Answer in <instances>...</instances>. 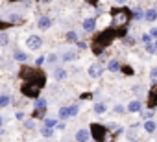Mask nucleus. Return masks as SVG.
Listing matches in <instances>:
<instances>
[{"mask_svg":"<svg viewBox=\"0 0 157 142\" xmlns=\"http://www.w3.org/2000/svg\"><path fill=\"white\" fill-rule=\"evenodd\" d=\"M37 26H39V30H48V28L52 26V19H48V17H41L39 22H37Z\"/></svg>","mask_w":157,"mask_h":142,"instance_id":"7","label":"nucleus"},{"mask_svg":"<svg viewBox=\"0 0 157 142\" xmlns=\"http://www.w3.org/2000/svg\"><path fill=\"white\" fill-rule=\"evenodd\" d=\"M68 109H70V116H76V114H78V111H80V109H78V105H70Z\"/></svg>","mask_w":157,"mask_h":142,"instance_id":"27","label":"nucleus"},{"mask_svg":"<svg viewBox=\"0 0 157 142\" xmlns=\"http://www.w3.org/2000/svg\"><path fill=\"white\" fill-rule=\"evenodd\" d=\"M78 48H82V50H83V48H87V44H85V43H78Z\"/></svg>","mask_w":157,"mask_h":142,"instance_id":"37","label":"nucleus"},{"mask_svg":"<svg viewBox=\"0 0 157 142\" xmlns=\"http://www.w3.org/2000/svg\"><path fill=\"white\" fill-rule=\"evenodd\" d=\"M54 78L61 81V80H65V78H67V72H65V70H63V68H57V70H56V72H54Z\"/></svg>","mask_w":157,"mask_h":142,"instance_id":"15","label":"nucleus"},{"mask_svg":"<svg viewBox=\"0 0 157 142\" xmlns=\"http://www.w3.org/2000/svg\"><path fill=\"white\" fill-rule=\"evenodd\" d=\"M10 21H11V22H17V21H19V15H11Z\"/></svg>","mask_w":157,"mask_h":142,"instance_id":"36","label":"nucleus"},{"mask_svg":"<svg viewBox=\"0 0 157 142\" xmlns=\"http://www.w3.org/2000/svg\"><path fill=\"white\" fill-rule=\"evenodd\" d=\"M41 2H43V4H46V2H50V0H41Z\"/></svg>","mask_w":157,"mask_h":142,"instance_id":"39","label":"nucleus"},{"mask_svg":"<svg viewBox=\"0 0 157 142\" xmlns=\"http://www.w3.org/2000/svg\"><path fill=\"white\" fill-rule=\"evenodd\" d=\"M150 35H151V39H157V28H151L150 30Z\"/></svg>","mask_w":157,"mask_h":142,"instance_id":"33","label":"nucleus"},{"mask_svg":"<svg viewBox=\"0 0 157 142\" xmlns=\"http://www.w3.org/2000/svg\"><path fill=\"white\" fill-rule=\"evenodd\" d=\"M2 122H4V118H2V116H0V125H2Z\"/></svg>","mask_w":157,"mask_h":142,"instance_id":"40","label":"nucleus"},{"mask_svg":"<svg viewBox=\"0 0 157 142\" xmlns=\"http://www.w3.org/2000/svg\"><path fill=\"white\" fill-rule=\"evenodd\" d=\"M67 41L68 43H78V33L76 32H68L67 33Z\"/></svg>","mask_w":157,"mask_h":142,"instance_id":"18","label":"nucleus"},{"mask_svg":"<svg viewBox=\"0 0 157 142\" xmlns=\"http://www.w3.org/2000/svg\"><path fill=\"white\" fill-rule=\"evenodd\" d=\"M44 63V57H37V61H35V65L39 66V65H43Z\"/></svg>","mask_w":157,"mask_h":142,"instance_id":"34","label":"nucleus"},{"mask_svg":"<svg viewBox=\"0 0 157 142\" xmlns=\"http://www.w3.org/2000/svg\"><path fill=\"white\" fill-rule=\"evenodd\" d=\"M113 39H115V32H113V30L104 32V33L96 39V43H94V52H96V54H100V52H102V48H105Z\"/></svg>","mask_w":157,"mask_h":142,"instance_id":"1","label":"nucleus"},{"mask_svg":"<svg viewBox=\"0 0 157 142\" xmlns=\"http://www.w3.org/2000/svg\"><path fill=\"white\" fill-rule=\"evenodd\" d=\"M91 131H93V135H94L96 142H104V136H105V127H102V125L94 124V125L91 127Z\"/></svg>","mask_w":157,"mask_h":142,"instance_id":"4","label":"nucleus"},{"mask_svg":"<svg viewBox=\"0 0 157 142\" xmlns=\"http://www.w3.org/2000/svg\"><path fill=\"white\" fill-rule=\"evenodd\" d=\"M94 26H96V19L89 17V19H85V21H83V30H85V32H93V30H94Z\"/></svg>","mask_w":157,"mask_h":142,"instance_id":"8","label":"nucleus"},{"mask_svg":"<svg viewBox=\"0 0 157 142\" xmlns=\"http://www.w3.org/2000/svg\"><path fill=\"white\" fill-rule=\"evenodd\" d=\"M155 127H157V125H155V122H153L151 118L144 122V131H146V133H153V131H155Z\"/></svg>","mask_w":157,"mask_h":142,"instance_id":"12","label":"nucleus"},{"mask_svg":"<svg viewBox=\"0 0 157 142\" xmlns=\"http://www.w3.org/2000/svg\"><path fill=\"white\" fill-rule=\"evenodd\" d=\"M142 41H144V43H151V35H150V32L142 35Z\"/></svg>","mask_w":157,"mask_h":142,"instance_id":"30","label":"nucleus"},{"mask_svg":"<svg viewBox=\"0 0 157 142\" xmlns=\"http://www.w3.org/2000/svg\"><path fill=\"white\" fill-rule=\"evenodd\" d=\"M26 46H28L30 50H39V48L43 46V39H41L39 35H30L28 41H26Z\"/></svg>","mask_w":157,"mask_h":142,"instance_id":"3","label":"nucleus"},{"mask_svg":"<svg viewBox=\"0 0 157 142\" xmlns=\"http://www.w3.org/2000/svg\"><path fill=\"white\" fill-rule=\"evenodd\" d=\"M115 2H117V4H126L128 0H115Z\"/></svg>","mask_w":157,"mask_h":142,"instance_id":"38","label":"nucleus"},{"mask_svg":"<svg viewBox=\"0 0 157 142\" xmlns=\"http://www.w3.org/2000/svg\"><path fill=\"white\" fill-rule=\"evenodd\" d=\"M41 133H43V136H46V138H50V136L54 135L52 127H44V129H41Z\"/></svg>","mask_w":157,"mask_h":142,"instance_id":"23","label":"nucleus"},{"mask_svg":"<svg viewBox=\"0 0 157 142\" xmlns=\"http://www.w3.org/2000/svg\"><path fill=\"white\" fill-rule=\"evenodd\" d=\"M150 78H151V80H157V66L150 70Z\"/></svg>","mask_w":157,"mask_h":142,"instance_id":"29","label":"nucleus"},{"mask_svg":"<svg viewBox=\"0 0 157 142\" xmlns=\"http://www.w3.org/2000/svg\"><path fill=\"white\" fill-rule=\"evenodd\" d=\"M140 109H142V103H140L139 100H133V102H129V105H128V111H129V113H140Z\"/></svg>","mask_w":157,"mask_h":142,"instance_id":"9","label":"nucleus"},{"mask_svg":"<svg viewBox=\"0 0 157 142\" xmlns=\"http://www.w3.org/2000/svg\"><path fill=\"white\" fill-rule=\"evenodd\" d=\"M74 57H76V55H74V54H72V52H67V54H65V55H63V61H72V59H74Z\"/></svg>","mask_w":157,"mask_h":142,"instance_id":"26","label":"nucleus"},{"mask_svg":"<svg viewBox=\"0 0 157 142\" xmlns=\"http://www.w3.org/2000/svg\"><path fill=\"white\" fill-rule=\"evenodd\" d=\"M151 116H153V111H151V109H150V111H144V113H142V118H146V120H150Z\"/></svg>","mask_w":157,"mask_h":142,"instance_id":"28","label":"nucleus"},{"mask_svg":"<svg viewBox=\"0 0 157 142\" xmlns=\"http://www.w3.org/2000/svg\"><path fill=\"white\" fill-rule=\"evenodd\" d=\"M22 92H26L28 96H37V92H39V91H37V87H35V85H33V87L26 85V87H22Z\"/></svg>","mask_w":157,"mask_h":142,"instance_id":"14","label":"nucleus"},{"mask_svg":"<svg viewBox=\"0 0 157 142\" xmlns=\"http://www.w3.org/2000/svg\"><path fill=\"white\" fill-rule=\"evenodd\" d=\"M68 116H70V109H68V107H61V109H59V118L65 120V118H68Z\"/></svg>","mask_w":157,"mask_h":142,"instance_id":"16","label":"nucleus"},{"mask_svg":"<svg viewBox=\"0 0 157 142\" xmlns=\"http://www.w3.org/2000/svg\"><path fill=\"white\" fill-rule=\"evenodd\" d=\"M44 109H46V100H44V98H37V100H35V111L41 113V111H44Z\"/></svg>","mask_w":157,"mask_h":142,"instance_id":"11","label":"nucleus"},{"mask_svg":"<svg viewBox=\"0 0 157 142\" xmlns=\"http://www.w3.org/2000/svg\"><path fill=\"white\" fill-rule=\"evenodd\" d=\"M8 33H0V46H6L8 44Z\"/></svg>","mask_w":157,"mask_h":142,"instance_id":"24","label":"nucleus"},{"mask_svg":"<svg viewBox=\"0 0 157 142\" xmlns=\"http://www.w3.org/2000/svg\"><path fill=\"white\" fill-rule=\"evenodd\" d=\"M15 59L21 61V63H24V61H28V55L24 52H15Z\"/></svg>","mask_w":157,"mask_h":142,"instance_id":"19","label":"nucleus"},{"mask_svg":"<svg viewBox=\"0 0 157 142\" xmlns=\"http://www.w3.org/2000/svg\"><path fill=\"white\" fill-rule=\"evenodd\" d=\"M155 46H157V44H155Z\"/></svg>","mask_w":157,"mask_h":142,"instance_id":"41","label":"nucleus"},{"mask_svg":"<svg viewBox=\"0 0 157 142\" xmlns=\"http://www.w3.org/2000/svg\"><path fill=\"white\" fill-rule=\"evenodd\" d=\"M144 19H146L148 22H153V21H157V11H155L153 8L146 9V13H144Z\"/></svg>","mask_w":157,"mask_h":142,"instance_id":"10","label":"nucleus"},{"mask_svg":"<svg viewBox=\"0 0 157 142\" xmlns=\"http://www.w3.org/2000/svg\"><path fill=\"white\" fill-rule=\"evenodd\" d=\"M115 113H124V107H122V105H117V107H115Z\"/></svg>","mask_w":157,"mask_h":142,"instance_id":"35","label":"nucleus"},{"mask_svg":"<svg viewBox=\"0 0 157 142\" xmlns=\"http://www.w3.org/2000/svg\"><path fill=\"white\" fill-rule=\"evenodd\" d=\"M102 72H104V66H102L100 63H93V65L89 66V76H91V78H100Z\"/></svg>","mask_w":157,"mask_h":142,"instance_id":"5","label":"nucleus"},{"mask_svg":"<svg viewBox=\"0 0 157 142\" xmlns=\"http://www.w3.org/2000/svg\"><path fill=\"white\" fill-rule=\"evenodd\" d=\"M146 52H148V54H155V52H157V46H155L153 43H146Z\"/></svg>","mask_w":157,"mask_h":142,"instance_id":"21","label":"nucleus"},{"mask_svg":"<svg viewBox=\"0 0 157 142\" xmlns=\"http://www.w3.org/2000/svg\"><path fill=\"white\" fill-rule=\"evenodd\" d=\"M128 19H129V11L128 9H122V11H118V13H115V21H113V24L115 26H124L126 22H128Z\"/></svg>","mask_w":157,"mask_h":142,"instance_id":"2","label":"nucleus"},{"mask_svg":"<svg viewBox=\"0 0 157 142\" xmlns=\"http://www.w3.org/2000/svg\"><path fill=\"white\" fill-rule=\"evenodd\" d=\"M24 125H26L28 129H33V127H35V124H33V120H28V122H26Z\"/></svg>","mask_w":157,"mask_h":142,"instance_id":"32","label":"nucleus"},{"mask_svg":"<svg viewBox=\"0 0 157 142\" xmlns=\"http://www.w3.org/2000/svg\"><path fill=\"white\" fill-rule=\"evenodd\" d=\"M48 61H50V63H56V61H57V55H56V54H50V55H48Z\"/></svg>","mask_w":157,"mask_h":142,"instance_id":"31","label":"nucleus"},{"mask_svg":"<svg viewBox=\"0 0 157 142\" xmlns=\"http://www.w3.org/2000/svg\"><path fill=\"white\" fill-rule=\"evenodd\" d=\"M107 68L111 70V72H118L122 66H120V63H118L117 59H113V61H109V63H107Z\"/></svg>","mask_w":157,"mask_h":142,"instance_id":"13","label":"nucleus"},{"mask_svg":"<svg viewBox=\"0 0 157 142\" xmlns=\"http://www.w3.org/2000/svg\"><path fill=\"white\" fill-rule=\"evenodd\" d=\"M89 136H91V133H89L87 129H80V131L76 133V140H78V142H87Z\"/></svg>","mask_w":157,"mask_h":142,"instance_id":"6","label":"nucleus"},{"mask_svg":"<svg viewBox=\"0 0 157 142\" xmlns=\"http://www.w3.org/2000/svg\"><path fill=\"white\" fill-rule=\"evenodd\" d=\"M94 113H96V114L105 113V105H104V103H96V105H94Z\"/></svg>","mask_w":157,"mask_h":142,"instance_id":"22","label":"nucleus"},{"mask_svg":"<svg viewBox=\"0 0 157 142\" xmlns=\"http://www.w3.org/2000/svg\"><path fill=\"white\" fill-rule=\"evenodd\" d=\"M57 120L56 118H44V127H56Z\"/></svg>","mask_w":157,"mask_h":142,"instance_id":"20","label":"nucleus"},{"mask_svg":"<svg viewBox=\"0 0 157 142\" xmlns=\"http://www.w3.org/2000/svg\"><path fill=\"white\" fill-rule=\"evenodd\" d=\"M10 102H11V98H10L8 94L0 96V107H8V105H10Z\"/></svg>","mask_w":157,"mask_h":142,"instance_id":"17","label":"nucleus"},{"mask_svg":"<svg viewBox=\"0 0 157 142\" xmlns=\"http://www.w3.org/2000/svg\"><path fill=\"white\" fill-rule=\"evenodd\" d=\"M133 17H135V21H140V19H142V11L137 8V9L133 11Z\"/></svg>","mask_w":157,"mask_h":142,"instance_id":"25","label":"nucleus"}]
</instances>
